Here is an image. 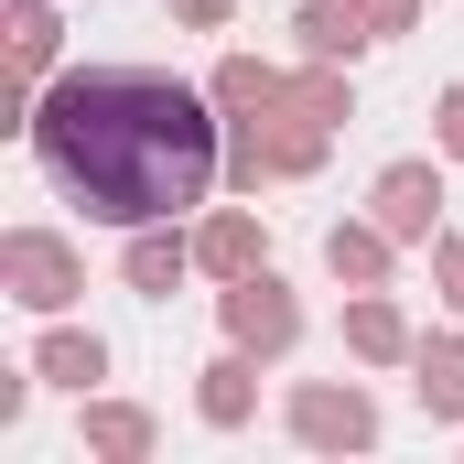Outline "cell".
<instances>
[{
    "mask_svg": "<svg viewBox=\"0 0 464 464\" xmlns=\"http://www.w3.org/2000/svg\"><path fill=\"white\" fill-rule=\"evenodd\" d=\"M33 151H44L54 195H76L109 227H162V217L206 206V184H217V119L195 109V87H173L151 65L54 76L33 109Z\"/></svg>",
    "mask_w": 464,
    "mask_h": 464,
    "instance_id": "6da1fadb",
    "label": "cell"
},
{
    "mask_svg": "<svg viewBox=\"0 0 464 464\" xmlns=\"http://www.w3.org/2000/svg\"><path fill=\"white\" fill-rule=\"evenodd\" d=\"M227 324L248 335V346H292V303H281V281H270V270H248V281L227 292Z\"/></svg>",
    "mask_w": 464,
    "mask_h": 464,
    "instance_id": "7a4b0ae2",
    "label": "cell"
},
{
    "mask_svg": "<svg viewBox=\"0 0 464 464\" xmlns=\"http://www.w3.org/2000/svg\"><path fill=\"white\" fill-rule=\"evenodd\" d=\"M11 281H22V303H44V314H54V303L76 292V259H65L54 237H11Z\"/></svg>",
    "mask_w": 464,
    "mask_h": 464,
    "instance_id": "3957f363",
    "label": "cell"
},
{
    "mask_svg": "<svg viewBox=\"0 0 464 464\" xmlns=\"http://www.w3.org/2000/svg\"><path fill=\"white\" fill-rule=\"evenodd\" d=\"M432 206H443V184H432L421 162H400V173L378 184V217H389V237H421V227H432Z\"/></svg>",
    "mask_w": 464,
    "mask_h": 464,
    "instance_id": "277c9868",
    "label": "cell"
},
{
    "mask_svg": "<svg viewBox=\"0 0 464 464\" xmlns=\"http://www.w3.org/2000/svg\"><path fill=\"white\" fill-rule=\"evenodd\" d=\"M303 432H314V443H367V432H378V421H367V400H335V389H314V400H303Z\"/></svg>",
    "mask_w": 464,
    "mask_h": 464,
    "instance_id": "5b68a950",
    "label": "cell"
},
{
    "mask_svg": "<svg viewBox=\"0 0 464 464\" xmlns=\"http://www.w3.org/2000/svg\"><path fill=\"white\" fill-rule=\"evenodd\" d=\"M303 33H314V54H356V44H367V11H356V0H314Z\"/></svg>",
    "mask_w": 464,
    "mask_h": 464,
    "instance_id": "8992f818",
    "label": "cell"
},
{
    "mask_svg": "<svg viewBox=\"0 0 464 464\" xmlns=\"http://www.w3.org/2000/svg\"><path fill=\"white\" fill-rule=\"evenodd\" d=\"M11 65H22V76H44V65H54V11H44V0H22V11H11Z\"/></svg>",
    "mask_w": 464,
    "mask_h": 464,
    "instance_id": "52a82bcc",
    "label": "cell"
},
{
    "mask_svg": "<svg viewBox=\"0 0 464 464\" xmlns=\"http://www.w3.org/2000/svg\"><path fill=\"white\" fill-rule=\"evenodd\" d=\"M206 270H237V281H248V270H259V227H248V217H217V227H206Z\"/></svg>",
    "mask_w": 464,
    "mask_h": 464,
    "instance_id": "ba28073f",
    "label": "cell"
},
{
    "mask_svg": "<svg viewBox=\"0 0 464 464\" xmlns=\"http://www.w3.org/2000/svg\"><path fill=\"white\" fill-rule=\"evenodd\" d=\"M109 356H98V335H44V378H65V389H87Z\"/></svg>",
    "mask_w": 464,
    "mask_h": 464,
    "instance_id": "9c48e42d",
    "label": "cell"
},
{
    "mask_svg": "<svg viewBox=\"0 0 464 464\" xmlns=\"http://www.w3.org/2000/svg\"><path fill=\"white\" fill-rule=\"evenodd\" d=\"M421 400L432 411H464V356L454 346H421Z\"/></svg>",
    "mask_w": 464,
    "mask_h": 464,
    "instance_id": "30bf717a",
    "label": "cell"
},
{
    "mask_svg": "<svg viewBox=\"0 0 464 464\" xmlns=\"http://www.w3.org/2000/svg\"><path fill=\"white\" fill-rule=\"evenodd\" d=\"M130 281H140V292H173V281H184V248H173V237H140V248H130Z\"/></svg>",
    "mask_w": 464,
    "mask_h": 464,
    "instance_id": "8fae6325",
    "label": "cell"
},
{
    "mask_svg": "<svg viewBox=\"0 0 464 464\" xmlns=\"http://www.w3.org/2000/svg\"><path fill=\"white\" fill-rule=\"evenodd\" d=\"M248 411V367H206V421H237Z\"/></svg>",
    "mask_w": 464,
    "mask_h": 464,
    "instance_id": "7c38bea8",
    "label": "cell"
},
{
    "mask_svg": "<svg viewBox=\"0 0 464 464\" xmlns=\"http://www.w3.org/2000/svg\"><path fill=\"white\" fill-rule=\"evenodd\" d=\"M87 432H98V443H109V454H140V443H151V421H140V411H98V421H87Z\"/></svg>",
    "mask_w": 464,
    "mask_h": 464,
    "instance_id": "4fadbf2b",
    "label": "cell"
},
{
    "mask_svg": "<svg viewBox=\"0 0 464 464\" xmlns=\"http://www.w3.org/2000/svg\"><path fill=\"white\" fill-rule=\"evenodd\" d=\"M356 346H367V356H400V314L367 303V314H356Z\"/></svg>",
    "mask_w": 464,
    "mask_h": 464,
    "instance_id": "5bb4252c",
    "label": "cell"
},
{
    "mask_svg": "<svg viewBox=\"0 0 464 464\" xmlns=\"http://www.w3.org/2000/svg\"><path fill=\"white\" fill-rule=\"evenodd\" d=\"M335 270H356V281H378V237H356V227H335Z\"/></svg>",
    "mask_w": 464,
    "mask_h": 464,
    "instance_id": "9a60e30c",
    "label": "cell"
},
{
    "mask_svg": "<svg viewBox=\"0 0 464 464\" xmlns=\"http://www.w3.org/2000/svg\"><path fill=\"white\" fill-rule=\"evenodd\" d=\"M173 11H184V22H227V0H173Z\"/></svg>",
    "mask_w": 464,
    "mask_h": 464,
    "instance_id": "2e32d148",
    "label": "cell"
},
{
    "mask_svg": "<svg viewBox=\"0 0 464 464\" xmlns=\"http://www.w3.org/2000/svg\"><path fill=\"white\" fill-rule=\"evenodd\" d=\"M443 140H454V151H464V98H443Z\"/></svg>",
    "mask_w": 464,
    "mask_h": 464,
    "instance_id": "e0dca14e",
    "label": "cell"
},
{
    "mask_svg": "<svg viewBox=\"0 0 464 464\" xmlns=\"http://www.w3.org/2000/svg\"><path fill=\"white\" fill-rule=\"evenodd\" d=\"M443 270H454V303H464V248H454V259H443Z\"/></svg>",
    "mask_w": 464,
    "mask_h": 464,
    "instance_id": "ac0fdd59",
    "label": "cell"
}]
</instances>
